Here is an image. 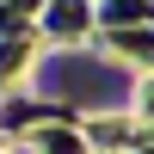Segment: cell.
I'll return each mask as SVG.
<instances>
[{"label": "cell", "mask_w": 154, "mask_h": 154, "mask_svg": "<svg viewBox=\"0 0 154 154\" xmlns=\"http://www.w3.org/2000/svg\"><path fill=\"white\" fill-rule=\"evenodd\" d=\"M49 86L68 99H111L117 93V74H93V68H49Z\"/></svg>", "instance_id": "6da1fadb"}]
</instances>
